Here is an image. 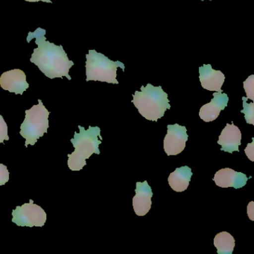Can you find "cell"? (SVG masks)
I'll return each instance as SVG.
<instances>
[{"mask_svg": "<svg viewBox=\"0 0 254 254\" xmlns=\"http://www.w3.org/2000/svg\"><path fill=\"white\" fill-rule=\"evenodd\" d=\"M45 29L38 28L35 32H29L27 42L30 43L33 38H36L35 44L38 48L34 50L30 62L35 64L40 70L50 79L66 77L71 80L69 75V69L74 65V62L69 61L67 54L62 45L57 46L47 41Z\"/></svg>", "mask_w": 254, "mask_h": 254, "instance_id": "obj_1", "label": "cell"}, {"mask_svg": "<svg viewBox=\"0 0 254 254\" xmlns=\"http://www.w3.org/2000/svg\"><path fill=\"white\" fill-rule=\"evenodd\" d=\"M78 128L80 133L75 131L73 139H70L75 151L67 155L68 167L73 172L81 171L87 165L86 160L92 154H100L99 147L102 140L100 127L89 126V129L85 130L78 126Z\"/></svg>", "mask_w": 254, "mask_h": 254, "instance_id": "obj_2", "label": "cell"}, {"mask_svg": "<svg viewBox=\"0 0 254 254\" xmlns=\"http://www.w3.org/2000/svg\"><path fill=\"white\" fill-rule=\"evenodd\" d=\"M132 103L137 108L139 114L149 121L157 122L171 108L168 94L163 91L161 86L154 87L148 84L142 86L141 91H136L133 95Z\"/></svg>", "mask_w": 254, "mask_h": 254, "instance_id": "obj_3", "label": "cell"}, {"mask_svg": "<svg viewBox=\"0 0 254 254\" xmlns=\"http://www.w3.org/2000/svg\"><path fill=\"white\" fill-rule=\"evenodd\" d=\"M86 81H98L109 84H118L117 79V68L125 71V64L122 62H113L96 50H89L86 55Z\"/></svg>", "mask_w": 254, "mask_h": 254, "instance_id": "obj_4", "label": "cell"}, {"mask_svg": "<svg viewBox=\"0 0 254 254\" xmlns=\"http://www.w3.org/2000/svg\"><path fill=\"white\" fill-rule=\"evenodd\" d=\"M50 114L41 99L38 100V105L26 110V117L20 126V135L26 139V148L29 145H35L44 133H47L50 127Z\"/></svg>", "mask_w": 254, "mask_h": 254, "instance_id": "obj_5", "label": "cell"}, {"mask_svg": "<svg viewBox=\"0 0 254 254\" xmlns=\"http://www.w3.org/2000/svg\"><path fill=\"white\" fill-rule=\"evenodd\" d=\"M12 222L20 227H43L47 221V213L31 199L29 203L17 206L12 210Z\"/></svg>", "mask_w": 254, "mask_h": 254, "instance_id": "obj_6", "label": "cell"}, {"mask_svg": "<svg viewBox=\"0 0 254 254\" xmlns=\"http://www.w3.org/2000/svg\"><path fill=\"white\" fill-rule=\"evenodd\" d=\"M187 127L178 124L167 126V134L163 140V148L168 156L181 154L188 140Z\"/></svg>", "mask_w": 254, "mask_h": 254, "instance_id": "obj_7", "label": "cell"}, {"mask_svg": "<svg viewBox=\"0 0 254 254\" xmlns=\"http://www.w3.org/2000/svg\"><path fill=\"white\" fill-rule=\"evenodd\" d=\"M0 86L3 90L16 95H23L29 87V83L26 81V74L20 69H12L2 73L0 77Z\"/></svg>", "mask_w": 254, "mask_h": 254, "instance_id": "obj_8", "label": "cell"}, {"mask_svg": "<svg viewBox=\"0 0 254 254\" xmlns=\"http://www.w3.org/2000/svg\"><path fill=\"white\" fill-rule=\"evenodd\" d=\"M134 197H133V207L135 213L138 216L146 215L151 208V197L153 191L147 181L136 182Z\"/></svg>", "mask_w": 254, "mask_h": 254, "instance_id": "obj_9", "label": "cell"}, {"mask_svg": "<svg viewBox=\"0 0 254 254\" xmlns=\"http://www.w3.org/2000/svg\"><path fill=\"white\" fill-rule=\"evenodd\" d=\"M214 182L221 188H233L238 190L246 185L248 178L245 174L236 172L230 168L220 169L215 174Z\"/></svg>", "mask_w": 254, "mask_h": 254, "instance_id": "obj_10", "label": "cell"}, {"mask_svg": "<svg viewBox=\"0 0 254 254\" xmlns=\"http://www.w3.org/2000/svg\"><path fill=\"white\" fill-rule=\"evenodd\" d=\"M229 98L226 93L215 92L211 102L200 108L199 117L206 123L214 121L218 118L221 111L227 106Z\"/></svg>", "mask_w": 254, "mask_h": 254, "instance_id": "obj_11", "label": "cell"}, {"mask_svg": "<svg viewBox=\"0 0 254 254\" xmlns=\"http://www.w3.org/2000/svg\"><path fill=\"white\" fill-rule=\"evenodd\" d=\"M200 84L202 87L209 91L221 92L225 81V75L220 70L212 69L210 64H203L199 67Z\"/></svg>", "mask_w": 254, "mask_h": 254, "instance_id": "obj_12", "label": "cell"}, {"mask_svg": "<svg viewBox=\"0 0 254 254\" xmlns=\"http://www.w3.org/2000/svg\"><path fill=\"white\" fill-rule=\"evenodd\" d=\"M242 133L237 126L227 124L218 138V144L221 145V151L233 154V151L239 152V147L242 142Z\"/></svg>", "mask_w": 254, "mask_h": 254, "instance_id": "obj_13", "label": "cell"}, {"mask_svg": "<svg viewBox=\"0 0 254 254\" xmlns=\"http://www.w3.org/2000/svg\"><path fill=\"white\" fill-rule=\"evenodd\" d=\"M192 176L191 168L187 166L177 168L175 172L169 175L168 182L174 191L182 192L188 188Z\"/></svg>", "mask_w": 254, "mask_h": 254, "instance_id": "obj_14", "label": "cell"}, {"mask_svg": "<svg viewBox=\"0 0 254 254\" xmlns=\"http://www.w3.org/2000/svg\"><path fill=\"white\" fill-rule=\"evenodd\" d=\"M214 246L218 254H232L235 247L234 238L227 232H221L215 236Z\"/></svg>", "mask_w": 254, "mask_h": 254, "instance_id": "obj_15", "label": "cell"}, {"mask_svg": "<svg viewBox=\"0 0 254 254\" xmlns=\"http://www.w3.org/2000/svg\"><path fill=\"white\" fill-rule=\"evenodd\" d=\"M247 100V97H242L243 110L241 111V113L245 114V120L248 124L254 125V103H248Z\"/></svg>", "mask_w": 254, "mask_h": 254, "instance_id": "obj_16", "label": "cell"}, {"mask_svg": "<svg viewBox=\"0 0 254 254\" xmlns=\"http://www.w3.org/2000/svg\"><path fill=\"white\" fill-rule=\"evenodd\" d=\"M244 89L247 95V99L254 100V75H251L244 81Z\"/></svg>", "mask_w": 254, "mask_h": 254, "instance_id": "obj_17", "label": "cell"}, {"mask_svg": "<svg viewBox=\"0 0 254 254\" xmlns=\"http://www.w3.org/2000/svg\"><path fill=\"white\" fill-rule=\"evenodd\" d=\"M9 140L8 134V126L3 117L0 115V143H4V141Z\"/></svg>", "mask_w": 254, "mask_h": 254, "instance_id": "obj_18", "label": "cell"}, {"mask_svg": "<svg viewBox=\"0 0 254 254\" xmlns=\"http://www.w3.org/2000/svg\"><path fill=\"white\" fill-rule=\"evenodd\" d=\"M9 181V172L5 165L0 163V186H3Z\"/></svg>", "mask_w": 254, "mask_h": 254, "instance_id": "obj_19", "label": "cell"}, {"mask_svg": "<svg viewBox=\"0 0 254 254\" xmlns=\"http://www.w3.org/2000/svg\"><path fill=\"white\" fill-rule=\"evenodd\" d=\"M245 154L251 161H254V139L253 138V142L248 143L245 149Z\"/></svg>", "mask_w": 254, "mask_h": 254, "instance_id": "obj_20", "label": "cell"}, {"mask_svg": "<svg viewBox=\"0 0 254 254\" xmlns=\"http://www.w3.org/2000/svg\"><path fill=\"white\" fill-rule=\"evenodd\" d=\"M254 202L252 201L248 205V215L251 221H254Z\"/></svg>", "mask_w": 254, "mask_h": 254, "instance_id": "obj_21", "label": "cell"}, {"mask_svg": "<svg viewBox=\"0 0 254 254\" xmlns=\"http://www.w3.org/2000/svg\"><path fill=\"white\" fill-rule=\"evenodd\" d=\"M26 2H49V3H52L51 0H25Z\"/></svg>", "mask_w": 254, "mask_h": 254, "instance_id": "obj_22", "label": "cell"}, {"mask_svg": "<svg viewBox=\"0 0 254 254\" xmlns=\"http://www.w3.org/2000/svg\"><path fill=\"white\" fill-rule=\"evenodd\" d=\"M201 1H204V0H201ZM210 1H211V0H210Z\"/></svg>", "mask_w": 254, "mask_h": 254, "instance_id": "obj_23", "label": "cell"}]
</instances>
